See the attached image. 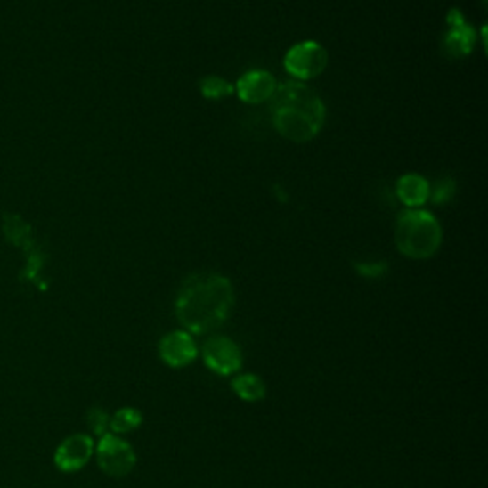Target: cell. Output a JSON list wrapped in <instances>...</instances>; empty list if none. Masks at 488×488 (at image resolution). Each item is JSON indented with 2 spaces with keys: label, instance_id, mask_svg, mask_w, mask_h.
<instances>
[{
  "label": "cell",
  "instance_id": "obj_11",
  "mask_svg": "<svg viewBox=\"0 0 488 488\" xmlns=\"http://www.w3.org/2000/svg\"><path fill=\"white\" fill-rule=\"evenodd\" d=\"M431 185L419 174H404L397 182V195L404 207L419 208L429 200Z\"/></svg>",
  "mask_w": 488,
  "mask_h": 488
},
{
  "label": "cell",
  "instance_id": "obj_15",
  "mask_svg": "<svg viewBox=\"0 0 488 488\" xmlns=\"http://www.w3.org/2000/svg\"><path fill=\"white\" fill-rule=\"evenodd\" d=\"M110 419H111V416L107 414L103 409H90L86 414V424L94 435H98V437H103V435H107V433H111Z\"/></svg>",
  "mask_w": 488,
  "mask_h": 488
},
{
  "label": "cell",
  "instance_id": "obj_1",
  "mask_svg": "<svg viewBox=\"0 0 488 488\" xmlns=\"http://www.w3.org/2000/svg\"><path fill=\"white\" fill-rule=\"evenodd\" d=\"M235 290L227 277L220 273H195L187 277L175 296V319L191 336H202L220 329L232 315Z\"/></svg>",
  "mask_w": 488,
  "mask_h": 488
},
{
  "label": "cell",
  "instance_id": "obj_16",
  "mask_svg": "<svg viewBox=\"0 0 488 488\" xmlns=\"http://www.w3.org/2000/svg\"><path fill=\"white\" fill-rule=\"evenodd\" d=\"M452 195H454V182L449 180V178L439 182L435 185V189H433V191H429V199L433 202H437V205H439V202H446Z\"/></svg>",
  "mask_w": 488,
  "mask_h": 488
},
{
  "label": "cell",
  "instance_id": "obj_5",
  "mask_svg": "<svg viewBox=\"0 0 488 488\" xmlns=\"http://www.w3.org/2000/svg\"><path fill=\"white\" fill-rule=\"evenodd\" d=\"M94 454H96L100 469L110 477H126L138 462L132 444L115 433L100 437Z\"/></svg>",
  "mask_w": 488,
  "mask_h": 488
},
{
  "label": "cell",
  "instance_id": "obj_7",
  "mask_svg": "<svg viewBox=\"0 0 488 488\" xmlns=\"http://www.w3.org/2000/svg\"><path fill=\"white\" fill-rule=\"evenodd\" d=\"M96 443L86 433H75V435L61 441L53 454V464L63 473H75L83 469L94 456Z\"/></svg>",
  "mask_w": 488,
  "mask_h": 488
},
{
  "label": "cell",
  "instance_id": "obj_14",
  "mask_svg": "<svg viewBox=\"0 0 488 488\" xmlns=\"http://www.w3.org/2000/svg\"><path fill=\"white\" fill-rule=\"evenodd\" d=\"M200 92L207 100H222L225 96H232L233 86L222 77L208 75L200 80Z\"/></svg>",
  "mask_w": 488,
  "mask_h": 488
},
{
  "label": "cell",
  "instance_id": "obj_8",
  "mask_svg": "<svg viewBox=\"0 0 488 488\" xmlns=\"http://www.w3.org/2000/svg\"><path fill=\"white\" fill-rule=\"evenodd\" d=\"M159 357L170 369H185L199 357V346L189 332L174 330L160 338Z\"/></svg>",
  "mask_w": 488,
  "mask_h": 488
},
{
  "label": "cell",
  "instance_id": "obj_12",
  "mask_svg": "<svg viewBox=\"0 0 488 488\" xmlns=\"http://www.w3.org/2000/svg\"><path fill=\"white\" fill-rule=\"evenodd\" d=\"M232 389L244 403H260L267 395V386L260 376L239 374L232 379Z\"/></svg>",
  "mask_w": 488,
  "mask_h": 488
},
{
  "label": "cell",
  "instance_id": "obj_4",
  "mask_svg": "<svg viewBox=\"0 0 488 488\" xmlns=\"http://www.w3.org/2000/svg\"><path fill=\"white\" fill-rule=\"evenodd\" d=\"M329 65V52L315 40H304L294 45L284 56V69L296 80H311L324 73Z\"/></svg>",
  "mask_w": 488,
  "mask_h": 488
},
{
  "label": "cell",
  "instance_id": "obj_10",
  "mask_svg": "<svg viewBox=\"0 0 488 488\" xmlns=\"http://www.w3.org/2000/svg\"><path fill=\"white\" fill-rule=\"evenodd\" d=\"M277 80L269 71L254 69L244 73L237 83V94L244 103H264L273 98Z\"/></svg>",
  "mask_w": 488,
  "mask_h": 488
},
{
  "label": "cell",
  "instance_id": "obj_6",
  "mask_svg": "<svg viewBox=\"0 0 488 488\" xmlns=\"http://www.w3.org/2000/svg\"><path fill=\"white\" fill-rule=\"evenodd\" d=\"M202 362L207 369L218 376H233L242 366V351L240 347L225 336H212L200 347Z\"/></svg>",
  "mask_w": 488,
  "mask_h": 488
},
{
  "label": "cell",
  "instance_id": "obj_2",
  "mask_svg": "<svg viewBox=\"0 0 488 488\" xmlns=\"http://www.w3.org/2000/svg\"><path fill=\"white\" fill-rule=\"evenodd\" d=\"M269 102L275 130L284 140L294 143H305L317 138L327 120V107L321 96L300 80H290L277 86Z\"/></svg>",
  "mask_w": 488,
  "mask_h": 488
},
{
  "label": "cell",
  "instance_id": "obj_17",
  "mask_svg": "<svg viewBox=\"0 0 488 488\" xmlns=\"http://www.w3.org/2000/svg\"><path fill=\"white\" fill-rule=\"evenodd\" d=\"M357 271L362 277H382L387 267L386 264H366V265H357Z\"/></svg>",
  "mask_w": 488,
  "mask_h": 488
},
{
  "label": "cell",
  "instance_id": "obj_9",
  "mask_svg": "<svg viewBox=\"0 0 488 488\" xmlns=\"http://www.w3.org/2000/svg\"><path fill=\"white\" fill-rule=\"evenodd\" d=\"M446 23H449V33L443 38V50L449 58L460 60V58H468L471 50L476 48V31L473 27L468 25L464 13L458 8H452L449 12V18H446Z\"/></svg>",
  "mask_w": 488,
  "mask_h": 488
},
{
  "label": "cell",
  "instance_id": "obj_13",
  "mask_svg": "<svg viewBox=\"0 0 488 488\" xmlns=\"http://www.w3.org/2000/svg\"><path fill=\"white\" fill-rule=\"evenodd\" d=\"M143 424V416L138 409H132V406H125V409H118L111 419H110V431L115 435H125L134 429H140Z\"/></svg>",
  "mask_w": 488,
  "mask_h": 488
},
{
  "label": "cell",
  "instance_id": "obj_3",
  "mask_svg": "<svg viewBox=\"0 0 488 488\" xmlns=\"http://www.w3.org/2000/svg\"><path fill=\"white\" fill-rule=\"evenodd\" d=\"M395 244L411 260H427L443 244V229L435 216L422 208H406L397 220Z\"/></svg>",
  "mask_w": 488,
  "mask_h": 488
}]
</instances>
